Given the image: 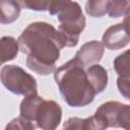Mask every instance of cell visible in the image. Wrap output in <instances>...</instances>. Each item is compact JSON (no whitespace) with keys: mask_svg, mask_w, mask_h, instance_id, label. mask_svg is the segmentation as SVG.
I'll list each match as a JSON object with an SVG mask.
<instances>
[{"mask_svg":"<svg viewBox=\"0 0 130 130\" xmlns=\"http://www.w3.org/2000/svg\"><path fill=\"white\" fill-rule=\"evenodd\" d=\"M94 115L99 117L107 128H124L129 129L130 107L119 102L110 101L102 104L95 111Z\"/></svg>","mask_w":130,"mask_h":130,"instance_id":"8992f818","label":"cell"},{"mask_svg":"<svg viewBox=\"0 0 130 130\" xmlns=\"http://www.w3.org/2000/svg\"><path fill=\"white\" fill-rule=\"evenodd\" d=\"M48 10L51 15L58 17V31L64 40L65 47H75L85 27V17L79 4L74 1L50 2Z\"/></svg>","mask_w":130,"mask_h":130,"instance_id":"277c9868","label":"cell"},{"mask_svg":"<svg viewBox=\"0 0 130 130\" xmlns=\"http://www.w3.org/2000/svg\"><path fill=\"white\" fill-rule=\"evenodd\" d=\"M18 44L13 37H3L0 39V66L13 60L18 53Z\"/></svg>","mask_w":130,"mask_h":130,"instance_id":"7c38bea8","label":"cell"},{"mask_svg":"<svg viewBox=\"0 0 130 130\" xmlns=\"http://www.w3.org/2000/svg\"><path fill=\"white\" fill-rule=\"evenodd\" d=\"M128 14L125 21L110 26L103 35V45L110 50H119L129 44L128 35Z\"/></svg>","mask_w":130,"mask_h":130,"instance_id":"52a82bcc","label":"cell"},{"mask_svg":"<svg viewBox=\"0 0 130 130\" xmlns=\"http://www.w3.org/2000/svg\"><path fill=\"white\" fill-rule=\"evenodd\" d=\"M105 46L102 42L99 41H90L81 46L79 51L76 53L75 57L81 64L86 68L88 66L98 64L104 55Z\"/></svg>","mask_w":130,"mask_h":130,"instance_id":"ba28073f","label":"cell"},{"mask_svg":"<svg viewBox=\"0 0 130 130\" xmlns=\"http://www.w3.org/2000/svg\"><path fill=\"white\" fill-rule=\"evenodd\" d=\"M110 1H87L85 4V12L92 17H101L108 13Z\"/></svg>","mask_w":130,"mask_h":130,"instance_id":"4fadbf2b","label":"cell"},{"mask_svg":"<svg viewBox=\"0 0 130 130\" xmlns=\"http://www.w3.org/2000/svg\"><path fill=\"white\" fill-rule=\"evenodd\" d=\"M19 5H23L27 9H32V10H38V11H45L48 10L50 2L46 1H21L18 2Z\"/></svg>","mask_w":130,"mask_h":130,"instance_id":"e0dca14e","label":"cell"},{"mask_svg":"<svg viewBox=\"0 0 130 130\" xmlns=\"http://www.w3.org/2000/svg\"><path fill=\"white\" fill-rule=\"evenodd\" d=\"M19 111L21 118L42 130H56L62 119L60 105L55 101L45 100L38 93L25 96L20 103Z\"/></svg>","mask_w":130,"mask_h":130,"instance_id":"3957f363","label":"cell"},{"mask_svg":"<svg viewBox=\"0 0 130 130\" xmlns=\"http://www.w3.org/2000/svg\"><path fill=\"white\" fill-rule=\"evenodd\" d=\"M106 125L95 115L81 119L78 117L69 118L63 126V130H106Z\"/></svg>","mask_w":130,"mask_h":130,"instance_id":"9c48e42d","label":"cell"},{"mask_svg":"<svg viewBox=\"0 0 130 130\" xmlns=\"http://www.w3.org/2000/svg\"><path fill=\"white\" fill-rule=\"evenodd\" d=\"M63 100L70 107H84L92 103L95 91L88 79L85 67L76 58L61 65L54 71Z\"/></svg>","mask_w":130,"mask_h":130,"instance_id":"7a4b0ae2","label":"cell"},{"mask_svg":"<svg viewBox=\"0 0 130 130\" xmlns=\"http://www.w3.org/2000/svg\"><path fill=\"white\" fill-rule=\"evenodd\" d=\"M117 85L119 88V91L125 96V99L129 100V78L125 77H119L117 80Z\"/></svg>","mask_w":130,"mask_h":130,"instance_id":"ac0fdd59","label":"cell"},{"mask_svg":"<svg viewBox=\"0 0 130 130\" xmlns=\"http://www.w3.org/2000/svg\"><path fill=\"white\" fill-rule=\"evenodd\" d=\"M2 84L12 93L28 96L38 93L36 78L16 65H5L0 71Z\"/></svg>","mask_w":130,"mask_h":130,"instance_id":"5b68a950","label":"cell"},{"mask_svg":"<svg viewBox=\"0 0 130 130\" xmlns=\"http://www.w3.org/2000/svg\"><path fill=\"white\" fill-rule=\"evenodd\" d=\"M128 1H110L108 14L110 17H120L128 12Z\"/></svg>","mask_w":130,"mask_h":130,"instance_id":"9a60e30c","label":"cell"},{"mask_svg":"<svg viewBox=\"0 0 130 130\" xmlns=\"http://www.w3.org/2000/svg\"><path fill=\"white\" fill-rule=\"evenodd\" d=\"M85 71H86L88 79H89L95 93L98 94V93L103 92L108 84L107 70L103 66H101L99 64H94V65L86 67Z\"/></svg>","mask_w":130,"mask_h":130,"instance_id":"30bf717a","label":"cell"},{"mask_svg":"<svg viewBox=\"0 0 130 130\" xmlns=\"http://www.w3.org/2000/svg\"><path fill=\"white\" fill-rule=\"evenodd\" d=\"M114 68L119 77L129 78V51H125L114 60Z\"/></svg>","mask_w":130,"mask_h":130,"instance_id":"5bb4252c","label":"cell"},{"mask_svg":"<svg viewBox=\"0 0 130 130\" xmlns=\"http://www.w3.org/2000/svg\"><path fill=\"white\" fill-rule=\"evenodd\" d=\"M4 130H36V128L20 116L12 119L5 127Z\"/></svg>","mask_w":130,"mask_h":130,"instance_id":"2e32d148","label":"cell"},{"mask_svg":"<svg viewBox=\"0 0 130 130\" xmlns=\"http://www.w3.org/2000/svg\"><path fill=\"white\" fill-rule=\"evenodd\" d=\"M17 44L19 51L26 54V66L40 75H48L56 70L60 51L65 47L58 29L43 21L28 24L18 37Z\"/></svg>","mask_w":130,"mask_h":130,"instance_id":"6da1fadb","label":"cell"},{"mask_svg":"<svg viewBox=\"0 0 130 130\" xmlns=\"http://www.w3.org/2000/svg\"><path fill=\"white\" fill-rule=\"evenodd\" d=\"M20 5L12 0H0V23L9 24L14 22L20 13Z\"/></svg>","mask_w":130,"mask_h":130,"instance_id":"8fae6325","label":"cell"}]
</instances>
